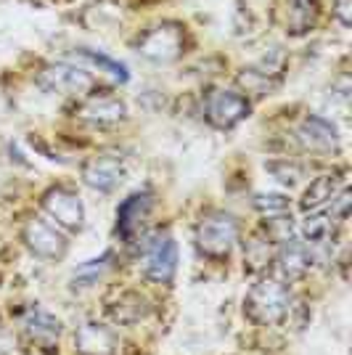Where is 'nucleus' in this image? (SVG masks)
<instances>
[{
  "label": "nucleus",
  "instance_id": "16",
  "mask_svg": "<svg viewBox=\"0 0 352 355\" xmlns=\"http://www.w3.org/2000/svg\"><path fill=\"white\" fill-rule=\"evenodd\" d=\"M151 313V305L148 300L141 292H122V295L109 305V315L112 321L119 326H132V324H141Z\"/></svg>",
  "mask_w": 352,
  "mask_h": 355
},
{
  "label": "nucleus",
  "instance_id": "3",
  "mask_svg": "<svg viewBox=\"0 0 352 355\" xmlns=\"http://www.w3.org/2000/svg\"><path fill=\"white\" fill-rule=\"evenodd\" d=\"M249 112H252L249 101L241 93H236V90L215 88L206 93L204 117L218 130H231V128H236L238 122H244V119L249 117Z\"/></svg>",
  "mask_w": 352,
  "mask_h": 355
},
{
  "label": "nucleus",
  "instance_id": "4",
  "mask_svg": "<svg viewBox=\"0 0 352 355\" xmlns=\"http://www.w3.org/2000/svg\"><path fill=\"white\" fill-rule=\"evenodd\" d=\"M183 30L175 21H167L151 30L138 40V53L154 64H170L183 53Z\"/></svg>",
  "mask_w": 352,
  "mask_h": 355
},
{
  "label": "nucleus",
  "instance_id": "5",
  "mask_svg": "<svg viewBox=\"0 0 352 355\" xmlns=\"http://www.w3.org/2000/svg\"><path fill=\"white\" fill-rule=\"evenodd\" d=\"M21 239L27 250L43 260H61L67 254V239L53 223L43 218H30L21 228Z\"/></svg>",
  "mask_w": 352,
  "mask_h": 355
},
{
  "label": "nucleus",
  "instance_id": "11",
  "mask_svg": "<svg viewBox=\"0 0 352 355\" xmlns=\"http://www.w3.org/2000/svg\"><path fill=\"white\" fill-rule=\"evenodd\" d=\"M74 347L80 355H117L119 342L117 334L109 326L98 324V321H88L77 329Z\"/></svg>",
  "mask_w": 352,
  "mask_h": 355
},
{
  "label": "nucleus",
  "instance_id": "10",
  "mask_svg": "<svg viewBox=\"0 0 352 355\" xmlns=\"http://www.w3.org/2000/svg\"><path fill=\"white\" fill-rule=\"evenodd\" d=\"M74 117L93 125H117L127 117V106L117 96H88L82 104H77Z\"/></svg>",
  "mask_w": 352,
  "mask_h": 355
},
{
  "label": "nucleus",
  "instance_id": "18",
  "mask_svg": "<svg viewBox=\"0 0 352 355\" xmlns=\"http://www.w3.org/2000/svg\"><path fill=\"white\" fill-rule=\"evenodd\" d=\"M276 257V244L265 234H257L247 241V250H244V266L249 273H263L265 268L270 266V260Z\"/></svg>",
  "mask_w": 352,
  "mask_h": 355
},
{
  "label": "nucleus",
  "instance_id": "26",
  "mask_svg": "<svg viewBox=\"0 0 352 355\" xmlns=\"http://www.w3.org/2000/svg\"><path fill=\"white\" fill-rule=\"evenodd\" d=\"M350 202H352L350 191H347V186H344V189L331 199V218L339 223L347 220V215H350Z\"/></svg>",
  "mask_w": 352,
  "mask_h": 355
},
{
  "label": "nucleus",
  "instance_id": "24",
  "mask_svg": "<svg viewBox=\"0 0 352 355\" xmlns=\"http://www.w3.org/2000/svg\"><path fill=\"white\" fill-rule=\"evenodd\" d=\"M254 207L260 209L265 218H273V215L289 212V199L283 193H257L254 196Z\"/></svg>",
  "mask_w": 352,
  "mask_h": 355
},
{
  "label": "nucleus",
  "instance_id": "22",
  "mask_svg": "<svg viewBox=\"0 0 352 355\" xmlns=\"http://www.w3.org/2000/svg\"><path fill=\"white\" fill-rule=\"evenodd\" d=\"M112 260H114V254L106 252V254H101V257L88 260V263H82L80 268H74V273H72L74 286H93L101 276H106V273L112 270V266H114Z\"/></svg>",
  "mask_w": 352,
  "mask_h": 355
},
{
  "label": "nucleus",
  "instance_id": "2",
  "mask_svg": "<svg viewBox=\"0 0 352 355\" xmlns=\"http://www.w3.org/2000/svg\"><path fill=\"white\" fill-rule=\"evenodd\" d=\"M236 241H238V220L231 212H209L196 225V247L212 260L228 257Z\"/></svg>",
  "mask_w": 352,
  "mask_h": 355
},
{
  "label": "nucleus",
  "instance_id": "27",
  "mask_svg": "<svg viewBox=\"0 0 352 355\" xmlns=\"http://www.w3.org/2000/svg\"><path fill=\"white\" fill-rule=\"evenodd\" d=\"M334 14L342 21V27H350L352 24V0H337L334 3Z\"/></svg>",
  "mask_w": 352,
  "mask_h": 355
},
{
  "label": "nucleus",
  "instance_id": "21",
  "mask_svg": "<svg viewBox=\"0 0 352 355\" xmlns=\"http://www.w3.org/2000/svg\"><path fill=\"white\" fill-rule=\"evenodd\" d=\"M289 32L305 35L315 24L318 16V0H289Z\"/></svg>",
  "mask_w": 352,
  "mask_h": 355
},
{
  "label": "nucleus",
  "instance_id": "8",
  "mask_svg": "<svg viewBox=\"0 0 352 355\" xmlns=\"http://www.w3.org/2000/svg\"><path fill=\"white\" fill-rule=\"evenodd\" d=\"M125 178V162L117 154H98L82 164V180L93 191H114Z\"/></svg>",
  "mask_w": 352,
  "mask_h": 355
},
{
  "label": "nucleus",
  "instance_id": "1",
  "mask_svg": "<svg viewBox=\"0 0 352 355\" xmlns=\"http://www.w3.org/2000/svg\"><path fill=\"white\" fill-rule=\"evenodd\" d=\"M289 311H292V292L286 282L276 276H263L244 300V313L257 326L281 324Z\"/></svg>",
  "mask_w": 352,
  "mask_h": 355
},
{
  "label": "nucleus",
  "instance_id": "15",
  "mask_svg": "<svg viewBox=\"0 0 352 355\" xmlns=\"http://www.w3.org/2000/svg\"><path fill=\"white\" fill-rule=\"evenodd\" d=\"M24 334L37 345H53L61 337V321L43 308H30L24 315Z\"/></svg>",
  "mask_w": 352,
  "mask_h": 355
},
{
  "label": "nucleus",
  "instance_id": "7",
  "mask_svg": "<svg viewBox=\"0 0 352 355\" xmlns=\"http://www.w3.org/2000/svg\"><path fill=\"white\" fill-rule=\"evenodd\" d=\"M146 279L154 284H173L177 270V247L175 239L161 231L148 241L146 247Z\"/></svg>",
  "mask_w": 352,
  "mask_h": 355
},
{
  "label": "nucleus",
  "instance_id": "14",
  "mask_svg": "<svg viewBox=\"0 0 352 355\" xmlns=\"http://www.w3.org/2000/svg\"><path fill=\"white\" fill-rule=\"evenodd\" d=\"M297 135H299V141L308 148H313V151H331V148L339 146L337 125L328 122L326 117H318V114H310V117L302 119Z\"/></svg>",
  "mask_w": 352,
  "mask_h": 355
},
{
  "label": "nucleus",
  "instance_id": "17",
  "mask_svg": "<svg viewBox=\"0 0 352 355\" xmlns=\"http://www.w3.org/2000/svg\"><path fill=\"white\" fill-rule=\"evenodd\" d=\"M342 189H344V186L337 180V175L315 178L308 186V191L302 196L299 207H302V212H318V209H323L326 205H331V199H334Z\"/></svg>",
  "mask_w": 352,
  "mask_h": 355
},
{
  "label": "nucleus",
  "instance_id": "19",
  "mask_svg": "<svg viewBox=\"0 0 352 355\" xmlns=\"http://www.w3.org/2000/svg\"><path fill=\"white\" fill-rule=\"evenodd\" d=\"M74 59L82 61V64H90V67H96L98 72L109 74V77H112V80H117V83H127V80H130V72H127V67H125L122 61L109 59L106 53L90 51V48H80V51H74Z\"/></svg>",
  "mask_w": 352,
  "mask_h": 355
},
{
  "label": "nucleus",
  "instance_id": "9",
  "mask_svg": "<svg viewBox=\"0 0 352 355\" xmlns=\"http://www.w3.org/2000/svg\"><path fill=\"white\" fill-rule=\"evenodd\" d=\"M37 85L45 93H82L93 85L90 74L72 64H48L37 74Z\"/></svg>",
  "mask_w": 352,
  "mask_h": 355
},
{
  "label": "nucleus",
  "instance_id": "12",
  "mask_svg": "<svg viewBox=\"0 0 352 355\" xmlns=\"http://www.w3.org/2000/svg\"><path fill=\"white\" fill-rule=\"evenodd\" d=\"M154 207V193L151 191H135L130 193L122 205L117 207V231L122 239H130L143 220L148 218V212Z\"/></svg>",
  "mask_w": 352,
  "mask_h": 355
},
{
  "label": "nucleus",
  "instance_id": "23",
  "mask_svg": "<svg viewBox=\"0 0 352 355\" xmlns=\"http://www.w3.org/2000/svg\"><path fill=\"white\" fill-rule=\"evenodd\" d=\"M263 234L270 239L276 247L286 244V241H292V239H294V223H292V218H289V212L267 218V220H265V225H263Z\"/></svg>",
  "mask_w": 352,
  "mask_h": 355
},
{
  "label": "nucleus",
  "instance_id": "25",
  "mask_svg": "<svg viewBox=\"0 0 352 355\" xmlns=\"http://www.w3.org/2000/svg\"><path fill=\"white\" fill-rule=\"evenodd\" d=\"M267 170L276 175V180L286 183V186H294V183L302 178V170H299L297 164H292V162H270V164H267Z\"/></svg>",
  "mask_w": 352,
  "mask_h": 355
},
{
  "label": "nucleus",
  "instance_id": "20",
  "mask_svg": "<svg viewBox=\"0 0 352 355\" xmlns=\"http://www.w3.org/2000/svg\"><path fill=\"white\" fill-rule=\"evenodd\" d=\"M302 234H305V244H328L334 236V218L326 212H308V218L302 220Z\"/></svg>",
  "mask_w": 352,
  "mask_h": 355
},
{
  "label": "nucleus",
  "instance_id": "13",
  "mask_svg": "<svg viewBox=\"0 0 352 355\" xmlns=\"http://www.w3.org/2000/svg\"><path fill=\"white\" fill-rule=\"evenodd\" d=\"M276 263H279V270H281V276H283V282H297V279H302L310 270L313 254H310V247L305 241L292 239V241H286V244L279 247Z\"/></svg>",
  "mask_w": 352,
  "mask_h": 355
},
{
  "label": "nucleus",
  "instance_id": "6",
  "mask_svg": "<svg viewBox=\"0 0 352 355\" xmlns=\"http://www.w3.org/2000/svg\"><path fill=\"white\" fill-rule=\"evenodd\" d=\"M43 209L67 231H80L85 223V207L77 191L67 186H53L43 193Z\"/></svg>",
  "mask_w": 352,
  "mask_h": 355
}]
</instances>
